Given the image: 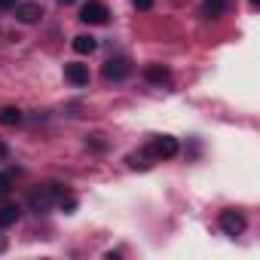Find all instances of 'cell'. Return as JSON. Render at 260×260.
<instances>
[{"mask_svg":"<svg viewBox=\"0 0 260 260\" xmlns=\"http://www.w3.org/2000/svg\"><path fill=\"white\" fill-rule=\"evenodd\" d=\"M64 193H61V187L58 184H46V187H40V190H34L31 196H28V202H31V208L37 211V214H46L58 199H61Z\"/></svg>","mask_w":260,"mask_h":260,"instance_id":"cell-1","label":"cell"},{"mask_svg":"<svg viewBox=\"0 0 260 260\" xmlns=\"http://www.w3.org/2000/svg\"><path fill=\"white\" fill-rule=\"evenodd\" d=\"M107 16H110V10L101 4V0H89V4H83V10H80L83 25H107Z\"/></svg>","mask_w":260,"mask_h":260,"instance_id":"cell-2","label":"cell"},{"mask_svg":"<svg viewBox=\"0 0 260 260\" xmlns=\"http://www.w3.org/2000/svg\"><path fill=\"white\" fill-rule=\"evenodd\" d=\"M101 74H104V80H113V83H119V80H125L128 74H132V61H128L125 55H116V58L104 61Z\"/></svg>","mask_w":260,"mask_h":260,"instance_id":"cell-3","label":"cell"},{"mask_svg":"<svg viewBox=\"0 0 260 260\" xmlns=\"http://www.w3.org/2000/svg\"><path fill=\"white\" fill-rule=\"evenodd\" d=\"M245 226H248V223H245V214H242V211H236V208L220 211V230H223L226 236H233V239H236V236H242V233H245Z\"/></svg>","mask_w":260,"mask_h":260,"instance_id":"cell-4","label":"cell"},{"mask_svg":"<svg viewBox=\"0 0 260 260\" xmlns=\"http://www.w3.org/2000/svg\"><path fill=\"white\" fill-rule=\"evenodd\" d=\"M150 150V156L153 159H172V156H178V141L175 138H169V135H162V138H153V144L147 147Z\"/></svg>","mask_w":260,"mask_h":260,"instance_id":"cell-5","label":"cell"},{"mask_svg":"<svg viewBox=\"0 0 260 260\" xmlns=\"http://www.w3.org/2000/svg\"><path fill=\"white\" fill-rule=\"evenodd\" d=\"M16 19L22 25H37L43 19V7L34 4V0H28V4H16Z\"/></svg>","mask_w":260,"mask_h":260,"instance_id":"cell-6","label":"cell"},{"mask_svg":"<svg viewBox=\"0 0 260 260\" xmlns=\"http://www.w3.org/2000/svg\"><path fill=\"white\" fill-rule=\"evenodd\" d=\"M64 77H68L74 86H89V68H86V64H80V61L64 64Z\"/></svg>","mask_w":260,"mask_h":260,"instance_id":"cell-7","label":"cell"},{"mask_svg":"<svg viewBox=\"0 0 260 260\" xmlns=\"http://www.w3.org/2000/svg\"><path fill=\"white\" fill-rule=\"evenodd\" d=\"M71 46H74V52H80V55H92V52L98 49V40H95L92 34H77Z\"/></svg>","mask_w":260,"mask_h":260,"instance_id":"cell-8","label":"cell"},{"mask_svg":"<svg viewBox=\"0 0 260 260\" xmlns=\"http://www.w3.org/2000/svg\"><path fill=\"white\" fill-rule=\"evenodd\" d=\"M169 77H172V74H169L166 64H147V68H144V80H147V83L162 86V83H169Z\"/></svg>","mask_w":260,"mask_h":260,"instance_id":"cell-9","label":"cell"},{"mask_svg":"<svg viewBox=\"0 0 260 260\" xmlns=\"http://www.w3.org/2000/svg\"><path fill=\"white\" fill-rule=\"evenodd\" d=\"M19 214H22V208L19 205H4V208H0V230H7V226H13L16 220H19Z\"/></svg>","mask_w":260,"mask_h":260,"instance_id":"cell-10","label":"cell"},{"mask_svg":"<svg viewBox=\"0 0 260 260\" xmlns=\"http://www.w3.org/2000/svg\"><path fill=\"white\" fill-rule=\"evenodd\" d=\"M19 122H22V110H19V107H4V110H0V125L13 128V125H19Z\"/></svg>","mask_w":260,"mask_h":260,"instance_id":"cell-11","label":"cell"},{"mask_svg":"<svg viewBox=\"0 0 260 260\" xmlns=\"http://www.w3.org/2000/svg\"><path fill=\"white\" fill-rule=\"evenodd\" d=\"M223 10H226V0H202V13H205L208 19L223 16Z\"/></svg>","mask_w":260,"mask_h":260,"instance_id":"cell-12","label":"cell"},{"mask_svg":"<svg viewBox=\"0 0 260 260\" xmlns=\"http://www.w3.org/2000/svg\"><path fill=\"white\" fill-rule=\"evenodd\" d=\"M150 159H153L150 150H144V153H132V156H128V166H132V169H150V166H153Z\"/></svg>","mask_w":260,"mask_h":260,"instance_id":"cell-13","label":"cell"},{"mask_svg":"<svg viewBox=\"0 0 260 260\" xmlns=\"http://www.w3.org/2000/svg\"><path fill=\"white\" fill-rule=\"evenodd\" d=\"M10 190H13V181H10V175H4V172H0V199H7V196H10Z\"/></svg>","mask_w":260,"mask_h":260,"instance_id":"cell-14","label":"cell"},{"mask_svg":"<svg viewBox=\"0 0 260 260\" xmlns=\"http://www.w3.org/2000/svg\"><path fill=\"white\" fill-rule=\"evenodd\" d=\"M58 202H61V208H64V214H74V211H77V199H64V196H61Z\"/></svg>","mask_w":260,"mask_h":260,"instance_id":"cell-15","label":"cell"},{"mask_svg":"<svg viewBox=\"0 0 260 260\" xmlns=\"http://www.w3.org/2000/svg\"><path fill=\"white\" fill-rule=\"evenodd\" d=\"M153 4H156V0H135V7H138V10H150Z\"/></svg>","mask_w":260,"mask_h":260,"instance_id":"cell-16","label":"cell"},{"mask_svg":"<svg viewBox=\"0 0 260 260\" xmlns=\"http://www.w3.org/2000/svg\"><path fill=\"white\" fill-rule=\"evenodd\" d=\"M19 0H0V10H16Z\"/></svg>","mask_w":260,"mask_h":260,"instance_id":"cell-17","label":"cell"},{"mask_svg":"<svg viewBox=\"0 0 260 260\" xmlns=\"http://www.w3.org/2000/svg\"><path fill=\"white\" fill-rule=\"evenodd\" d=\"M10 156V150H7V144H0V159H7Z\"/></svg>","mask_w":260,"mask_h":260,"instance_id":"cell-18","label":"cell"},{"mask_svg":"<svg viewBox=\"0 0 260 260\" xmlns=\"http://www.w3.org/2000/svg\"><path fill=\"white\" fill-rule=\"evenodd\" d=\"M4 248H7V239H0V251H4Z\"/></svg>","mask_w":260,"mask_h":260,"instance_id":"cell-19","label":"cell"},{"mask_svg":"<svg viewBox=\"0 0 260 260\" xmlns=\"http://www.w3.org/2000/svg\"><path fill=\"white\" fill-rule=\"evenodd\" d=\"M61 4H64V7H68V4H74V0H61Z\"/></svg>","mask_w":260,"mask_h":260,"instance_id":"cell-20","label":"cell"},{"mask_svg":"<svg viewBox=\"0 0 260 260\" xmlns=\"http://www.w3.org/2000/svg\"><path fill=\"white\" fill-rule=\"evenodd\" d=\"M251 4H254V7H257V4H260V0H251Z\"/></svg>","mask_w":260,"mask_h":260,"instance_id":"cell-21","label":"cell"}]
</instances>
